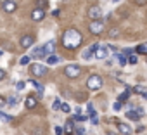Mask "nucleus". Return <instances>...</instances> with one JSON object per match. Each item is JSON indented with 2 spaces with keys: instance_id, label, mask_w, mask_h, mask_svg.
I'll list each match as a JSON object with an SVG mask.
<instances>
[{
  "instance_id": "obj_25",
  "label": "nucleus",
  "mask_w": 147,
  "mask_h": 135,
  "mask_svg": "<svg viewBox=\"0 0 147 135\" xmlns=\"http://www.w3.org/2000/svg\"><path fill=\"white\" fill-rule=\"evenodd\" d=\"M24 88H26V82H18V83H16V90H18V92H21V90H24Z\"/></svg>"
},
{
  "instance_id": "obj_13",
  "label": "nucleus",
  "mask_w": 147,
  "mask_h": 135,
  "mask_svg": "<svg viewBox=\"0 0 147 135\" xmlns=\"http://www.w3.org/2000/svg\"><path fill=\"white\" fill-rule=\"evenodd\" d=\"M54 49H55V43H54V42H47V43L43 45V52H45V55H47V57L52 55Z\"/></svg>"
},
{
  "instance_id": "obj_20",
  "label": "nucleus",
  "mask_w": 147,
  "mask_h": 135,
  "mask_svg": "<svg viewBox=\"0 0 147 135\" xmlns=\"http://www.w3.org/2000/svg\"><path fill=\"white\" fill-rule=\"evenodd\" d=\"M59 61H61V59H59V57H57V55H54V54H52V55H49V57H47V64H50V66H54V64H57V62H59Z\"/></svg>"
},
{
  "instance_id": "obj_29",
  "label": "nucleus",
  "mask_w": 147,
  "mask_h": 135,
  "mask_svg": "<svg viewBox=\"0 0 147 135\" xmlns=\"http://www.w3.org/2000/svg\"><path fill=\"white\" fill-rule=\"evenodd\" d=\"M87 111H88V114H90V116H94V114H97V113H95V109H94V106H92L90 102L87 104Z\"/></svg>"
},
{
  "instance_id": "obj_39",
  "label": "nucleus",
  "mask_w": 147,
  "mask_h": 135,
  "mask_svg": "<svg viewBox=\"0 0 147 135\" xmlns=\"http://www.w3.org/2000/svg\"><path fill=\"white\" fill-rule=\"evenodd\" d=\"M62 132H64V130H62L61 126H55V135H62Z\"/></svg>"
},
{
  "instance_id": "obj_2",
  "label": "nucleus",
  "mask_w": 147,
  "mask_h": 135,
  "mask_svg": "<svg viewBox=\"0 0 147 135\" xmlns=\"http://www.w3.org/2000/svg\"><path fill=\"white\" fill-rule=\"evenodd\" d=\"M80 73H82V68L76 66V64H69V66L64 68V75H66L67 78H78Z\"/></svg>"
},
{
  "instance_id": "obj_44",
  "label": "nucleus",
  "mask_w": 147,
  "mask_h": 135,
  "mask_svg": "<svg viewBox=\"0 0 147 135\" xmlns=\"http://www.w3.org/2000/svg\"><path fill=\"white\" fill-rule=\"evenodd\" d=\"M113 2H119V0H113Z\"/></svg>"
},
{
  "instance_id": "obj_5",
  "label": "nucleus",
  "mask_w": 147,
  "mask_h": 135,
  "mask_svg": "<svg viewBox=\"0 0 147 135\" xmlns=\"http://www.w3.org/2000/svg\"><path fill=\"white\" fill-rule=\"evenodd\" d=\"M88 18H92V21H100L102 18V9L99 5H94L88 9Z\"/></svg>"
},
{
  "instance_id": "obj_36",
  "label": "nucleus",
  "mask_w": 147,
  "mask_h": 135,
  "mask_svg": "<svg viewBox=\"0 0 147 135\" xmlns=\"http://www.w3.org/2000/svg\"><path fill=\"white\" fill-rule=\"evenodd\" d=\"M75 133H76V135H85V128H76Z\"/></svg>"
},
{
  "instance_id": "obj_8",
  "label": "nucleus",
  "mask_w": 147,
  "mask_h": 135,
  "mask_svg": "<svg viewBox=\"0 0 147 135\" xmlns=\"http://www.w3.org/2000/svg\"><path fill=\"white\" fill-rule=\"evenodd\" d=\"M97 45H99V43H92L88 49H85V50H83V54H82V57H83V59H92V55H95Z\"/></svg>"
},
{
  "instance_id": "obj_1",
  "label": "nucleus",
  "mask_w": 147,
  "mask_h": 135,
  "mask_svg": "<svg viewBox=\"0 0 147 135\" xmlns=\"http://www.w3.org/2000/svg\"><path fill=\"white\" fill-rule=\"evenodd\" d=\"M82 40H83L82 33H80L78 30H75V28L64 31V35H62V43H64V47L69 49V50L78 49V47L82 45Z\"/></svg>"
},
{
  "instance_id": "obj_23",
  "label": "nucleus",
  "mask_w": 147,
  "mask_h": 135,
  "mask_svg": "<svg viewBox=\"0 0 147 135\" xmlns=\"http://www.w3.org/2000/svg\"><path fill=\"white\" fill-rule=\"evenodd\" d=\"M137 52H138V54H147V43H140V45L137 47Z\"/></svg>"
},
{
  "instance_id": "obj_12",
  "label": "nucleus",
  "mask_w": 147,
  "mask_h": 135,
  "mask_svg": "<svg viewBox=\"0 0 147 135\" xmlns=\"http://www.w3.org/2000/svg\"><path fill=\"white\" fill-rule=\"evenodd\" d=\"M118 130H119V133H121V135H131V132H133V130H131V126H130V125H126V123H119V125H118Z\"/></svg>"
},
{
  "instance_id": "obj_7",
  "label": "nucleus",
  "mask_w": 147,
  "mask_h": 135,
  "mask_svg": "<svg viewBox=\"0 0 147 135\" xmlns=\"http://www.w3.org/2000/svg\"><path fill=\"white\" fill-rule=\"evenodd\" d=\"M109 54V47L106 45H97V50H95V59H106Z\"/></svg>"
},
{
  "instance_id": "obj_32",
  "label": "nucleus",
  "mask_w": 147,
  "mask_h": 135,
  "mask_svg": "<svg viewBox=\"0 0 147 135\" xmlns=\"http://www.w3.org/2000/svg\"><path fill=\"white\" fill-rule=\"evenodd\" d=\"M118 35H119V33H118V28H113V30L109 31V36H111V38H116Z\"/></svg>"
},
{
  "instance_id": "obj_14",
  "label": "nucleus",
  "mask_w": 147,
  "mask_h": 135,
  "mask_svg": "<svg viewBox=\"0 0 147 135\" xmlns=\"http://www.w3.org/2000/svg\"><path fill=\"white\" fill-rule=\"evenodd\" d=\"M31 55H33V57H43V55H45L43 47H35V49L31 50Z\"/></svg>"
},
{
  "instance_id": "obj_31",
  "label": "nucleus",
  "mask_w": 147,
  "mask_h": 135,
  "mask_svg": "<svg viewBox=\"0 0 147 135\" xmlns=\"http://www.w3.org/2000/svg\"><path fill=\"white\" fill-rule=\"evenodd\" d=\"M36 4H38V9H45V7L49 5V4H47V0H38Z\"/></svg>"
},
{
  "instance_id": "obj_15",
  "label": "nucleus",
  "mask_w": 147,
  "mask_h": 135,
  "mask_svg": "<svg viewBox=\"0 0 147 135\" xmlns=\"http://www.w3.org/2000/svg\"><path fill=\"white\" fill-rule=\"evenodd\" d=\"M64 132L69 135V133H73L75 132V121H71V119H67V123H66V128H64Z\"/></svg>"
},
{
  "instance_id": "obj_43",
  "label": "nucleus",
  "mask_w": 147,
  "mask_h": 135,
  "mask_svg": "<svg viewBox=\"0 0 147 135\" xmlns=\"http://www.w3.org/2000/svg\"><path fill=\"white\" fill-rule=\"evenodd\" d=\"M5 78V71L4 70H0V80H4Z\"/></svg>"
},
{
  "instance_id": "obj_3",
  "label": "nucleus",
  "mask_w": 147,
  "mask_h": 135,
  "mask_svg": "<svg viewBox=\"0 0 147 135\" xmlns=\"http://www.w3.org/2000/svg\"><path fill=\"white\" fill-rule=\"evenodd\" d=\"M87 87H88L90 90H99V88L102 87V78H100L99 75H92V76L87 80Z\"/></svg>"
},
{
  "instance_id": "obj_22",
  "label": "nucleus",
  "mask_w": 147,
  "mask_h": 135,
  "mask_svg": "<svg viewBox=\"0 0 147 135\" xmlns=\"http://www.w3.org/2000/svg\"><path fill=\"white\" fill-rule=\"evenodd\" d=\"M133 92H137V94H142V95H144V97L147 99V94H145V88H144L142 85H137V87L133 88Z\"/></svg>"
},
{
  "instance_id": "obj_38",
  "label": "nucleus",
  "mask_w": 147,
  "mask_h": 135,
  "mask_svg": "<svg viewBox=\"0 0 147 135\" xmlns=\"http://www.w3.org/2000/svg\"><path fill=\"white\" fill-rule=\"evenodd\" d=\"M90 119H92V123H94V125H97V123H99V118H97V114L90 116Z\"/></svg>"
},
{
  "instance_id": "obj_11",
  "label": "nucleus",
  "mask_w": 147,
  "mask_h": 135,
  "mask_svg": "<svg viewBox=\"0 0 147 135\" xmlns=\"http://www.w3.org/2000/svg\"><path fill=\"white\" fill-rule=\"evenodd\" d=\"M33 42H35V38H33L31 35H24V36L21 38V47H24V49H30V47L33 45Z\"/></svg>"
},
{
  "instance_id": "obj_30",
  "label": "nucleus",
  "mask_w": 147,
  "mask_h": 135,
  "mask_svg": "<svg viewBox=\"0 0 147 135\" xmlns=\"http://www.w3.org/2000/svg\"><path fill=\"white\" fill-rule=\"evenodd\" d=\"M75 119H76V121H85L87 116H83L82 113H75Z\"/></svg>"
},
{
  "instance_id": "obj_16",
  "label": "nucleus",
  "mask_w": 147,
  "mask_h": 135,
  "mask_svg": "<svg viewBox=\"0 0 147 135\" xmlns=\"http://www.w3.org/2000/svg\"><path fill=\"white\" fill-rule=\"evenodd\" d=\"M30 85H31V87H35V88L38 90V94H40V95L43 94V85H42L40 82H36V80H31V82H30Z\"/></svg>"
},
{
  "instance_id": "obj_33",
  "label": "nucleus",
  "mask_w": 147,
  "mask_h": 135,
  "mask_svg": "<svg viewBox=\"0 0 147 135\" xmlns=\"http://www.w3.org/2000/svg\"><path fill=\"white\" fill-rule=\"evenodd\" d=\"M128 62H130V64H137V62H138V57H137V55H130V57H128Z\"/></svg>"
},
{
  "instance_id": "obj_41",
  "label": "nucleus",
  "mask_w": 147,
  "mask_h": 135,
  "mask_svg": "<svg viewBox=\"0 0 147 135\" xmlns=\"http://www.w3.org/2000/svg\"><path fill=\"white\" fill-rule=\"evenodd\" d=\"M5 104H7V101H5V99H4V97H0V107H4V106H5Z\"/></svg>"
},
{
  "instance_id": "obj_18",
  "label": "nucleus",
  "mask_w": 147,
  "mask_h": 135,
  "mask_svg": "<svg viewBox=\"0 0 147 135\" xmlns=\"http://www.w3.org/2000/svg\"><path fill=\"white\" fill-rule=\"evenodd\" d=\"M35 106H36V99H35L33 95H30V97L26 99V107H28V109H33Z\"/></svg>"
},
{
  "instance_id": "obj_10",
  "label": "nucleus",
  "mask_w": 147,
  "mask_h": 135,
  "mask_svg": "<svg viewBox=\"0 0 147 135\" xmlns=\"http://www.w3.org/2000/svg\"><path fill=\"white\" fill-rule=\"evenodd\" d=\"M43 18H45V11H43V9H38V7H36V9L31 12V19H33V21H42Z\"/></svg>"
},
{
  "instance_id": "obj_17",
  "label": "nucleus",
  "mask_w": 147,
  "mask_h": 135,
  "mask_svg": "<svg viewBox=\"0 0 147 135\" xmlns=\"http://www.w3.org/2000/svg\"><path fill=\"white\" fill-rule=\"evenodd\" d=\"M130 92H131V88L128 87V88L119 95V99H118V101H119V102H126V101H128V97H130Z\"/></svg>"
},
{
  "instance_id": "obj_37",
  "label": "nucleus",
  "mask_w": 147,
  "mask_h": 135,
  "mask_svg": "<svg viewBox=\"0 0 147 135\" xmlns=\"http://www.w3.org/2000/svg\"><path fill=\"white\" fill-rule=\"evenodd\" d=\"M113 107H114V111H119V109H121V102H119V101H118V102H114V106H113Z\"/></svg>"
},
{
  "instance_id": "obj_42",
  "label": "nucleus",
  "mask_w": 147,
  "mask_h": 135,
  "mask_svg": "<svg viewBox=\"0 0 147 135\" xmlns=\"http://www.w3.org/2000/svg\"><path fill=\"white\" fill-rule=\"evenodd\" d=\"M144 130H145V128H144V126H142V125H140V126H138V128H135V132H137V133H142V132H144Z\"/></svg>"
},
{
  "instance_id": "obj_9",
  "label": "nucleus",
  "mask_w": 147,
  "mask_h": 135,
  "mask_svg": "<svg viewBox=\"0 0 147 135\" xmlns=\"http://www.w3.org/2000/svg\"><path fill=\"white\" fill-rule=\"evenodd\" d=\"M16 2L14 0H5V2H2V9L5 11V12H14L16 11Z\"/></svg>"
},
{
  "instance_id": "obj_27",
  "label": "nucleus",
  "mask_w": 147,
  "mask_h": 135,
  "mask_svg": "<svg viewBox=\"0 0 147 135\" xmlns=\"http://www.w3.org/2000/svg\"><path fill=\"white\" fill-rule=\"evenodd\" d=\"M7 104H9V106H16V104H18V97H16V95H12V97H9V101H7Z\"/></svg>"
},
{
  "instance_id": "obj_4",
  "label": "nucleus",
  "mask_w": 147,
  "mask_h": 135,
  "mask_svg": "<svg viewBox=\"0 0 147 135\" xmlns=\"http://www.w3.org/2000/svg\"><path fill=\"white\" fill-rule=\"evenodd\" d=\"M30 73L35 75V76H43L47 73V68L43 64H40V62H35V64L30 66Z\"/></svg>"
},
{
  "instance_id": "obj_21",
  "label": "nucleus",
  "mask_w": 147,
  "mask_h": 135,
  "mask_svg": "<svg viewBox=\"0 0 147 135\" xmlns=\"http://www.w3.org/2000/svg\"><path fill=\"white\" fill-rule=\"evenodd\" d=\"M0 119H2L4 123H9V121L12 119V116H11V114H7V113H4V111H0Z\"/></svg>"
},
{
  "instance_id": "obj_24",
  "label": "nucleus",
  "mask_w": 147,
  "mask_h": 135,
  "mask_svg": "<svg viewBox=\"0 0 147 135\" xmlns=\"http://www.w3.org/2000/svg\"><path fill=\"white\" fill-rule=\"evenodd\" d=\"M19 64H21V66H26V64H30V55H23V57L19 59Z\"/></svg>"
},
{
  "instance_id": "obj_19",
  "label": "nucleus",
  "mask_w": 147,
  "mask_h": 135,
  "mask_svg": "<svg viewBox=\"0 0 147 135\" xmlns=\"http://www.w3.org/2000/svg\"><path fill=\"white\" fill-rule=\"evenodd\" d=\"M126 118L131 119V121H138V119H140V116L137 114V111H128V113H126Z\"/></svg>"
},
{
  "instance_id": "obj_34",
  "label": "nucleus",
  "mask_w": 147,
  "mask_h": 135,
  "mask_svg": "<svg viewBox=\"0 0 147 135\" xmlns=\"http://www.w3.org/2000/svg\"><path fill=\"white\" fill-rule=\"evenodd\" d=\"M135 111H137V114H138V116H140V118H142V116H144V114H145V109H144V107H137V109H135Z\"/></svg>"
},
{
  "instance_id": "obj_35",
  "label": "nucleus",
  "mask_w": 147,
  "mask_h": 135,
  "mask_svg": "<svg viewBox=\"0 0 147 135\" xmlns=\"http://www.w3.org/2000/svg\"><path fill=\"white\" fill-rule=\"evenodd\" d=\"M61 109H62V111H64V113H69V111H71V107H69V106H67V104H66V102H64V104H62V106H61Z\"/></svg>"
},
{
  "instance_id": "obj_6",
  "label": "nucleus",
  "mask_w": 147,
  "mask_h": 135,
  "mask_svg": "<svg viewBox=\"0 0 147 135\" xmlns=\"http://www.w3.org/2000/svg\"><path fill=\"white\" fill-rule=\"evenodd\" d=\"M88 30H90V33H94V35H100L102 30H104V23H102V21H92L90 26H88Z\"/></svg>"
},
{
  "instance_id": "obj_40",
  "label": "nucleus",
  "mask_w": 147,
  "mask_h": 135,
  "mask_svg": "<svg viewBox=\"0 0 147 135\" xmlns=\"http://www.w3.org/2000/svg\"><path fill=\"white\" fill-rule=\"evenodd\" d=\"M133 2H135V4H137V5H144V4H145V2H147V0H133Z\"/></svg>"
},
{
  "instance_id": "obj_28",
  "label": "nucleus",
  "mask_w": 147,
  "mask_h": 135,
  "mask_svg": "<svg viewBox=\"0 0 147 135\" xmlns=\"http://www.w3.org/2000/svg\"><path fill=\"white\" fill-rule=\"evenodd\" d=\"M61 106H62L61 99H55V101H54V104H52V109H61Z\"/></svg>"
},
{
  "instance_id": "obj_26",
  "label": "nucleus",
  "mask_w": 147,
  "mask_h": 135,
  "mask_svg": "<svg viewBox=\"0 0 147 135\" xmlns=\"http://www.w3.org/2000/svg\"><path fill=\"white\" fill-rule=\"evenodd\" d=\"M118 61H119V64H121V66H125V64L128 62V59H126V55H125V54H121V55H118Z\"/></svg>"
}]
</instances>
